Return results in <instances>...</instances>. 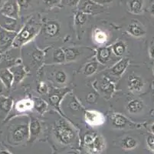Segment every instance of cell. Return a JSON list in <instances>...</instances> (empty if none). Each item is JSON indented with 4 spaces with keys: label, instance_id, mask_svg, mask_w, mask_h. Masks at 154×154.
Instances as JSON below:
<instances>
[{
    "label": "cell",
    "instance_id": "obj_40",
    "mask_svg": "<svg viewBox=\"0 0 154 154\" xmlns=\"http://www.w3.org/2000/svg\"><path fill=\"white\" fill-rule=\"evenodd\" d=\"M146 144L147 146L154 152V135L148 136L147 139H146Z\"/></svg>",
    "mask_w": 154,
    "mask_h": 154
},
{
    "label": "cell",
    "instance_id": "obj_48",
    "mask_svg": "<svg viewBox=\"0 0 154 154\" xmlns=\"http://www.w3.org/2000/svg\"><path fill=\"white\" fill-rule=\"evenodd\" d=\"M151 131H152V134L154 135V123L152 124V125H151Z\"/></svg>",
    "mask_w": 154,
    "mask_h": 154
},
{
    "label": "cell",
    "instance_id": "obj_39",
    "mask_svg": "<svg viewBox=\"0 0 154 154\" xmlns=\"http://www.w3.org/2000/svg\"><path fill=\"white\" fill-rule=\"evenodd\" d=\"M38 92L40 94H46V93L48 92V85L46 84L44 82H41L39 83L38 85Z\"/></svg>",
    "mask_w": 154,
    "mask_h": 154
},
{
    "label": "cell",
    "instance_id": "obj_30",
    "mask_svg": "<svg viewBox=\"0 0 154 154\" xmlns=\"http://www.w3.org/2000/svg\"><path fill=\"white\" fill-rule=\"evenodd\" d=\"M52 59L53 62L54 63H58V64H61V63H64V62H66L64 49H61V48L55 49L53 53Z\"/></svg>",
    "mask_w": 154,
    "mask_h": 154
},
{
    "label": "cell",
    "instance_id": "obj_4",
    "mask_svg": "<svg viewBox=\"0 0 154 154\" xmlns=\"http://www.w3.org/2000/svg\"><path fill=\"white\" fill-rule=\"evenodd\" d=\"M78 11L87 15H97L103 12V5L97 3L94 0H80L78 5Z\"/></svg>",
    "mask_w": 154,
    "mask_h": 154
},
{
    "label": "cell",
    "instance_id": "obj_3",
    "mask_svg": "<svg viewBox=\"0 0 154 154\" xmlns=\"http://www.w3.org/2000/svg\"><path fill=\"white\" fill-rule=\"evenodd\" d=\"M84 145L91 154H100L106 148L104 138L100 134L89 132L84 136Z\"/></svg>",
    "mask_w": 154,
    "mask_h": 154
},
{
    "label": "cell",
    "instance_id": "obj_35",
    "mask_svg": "<svg viewBox=\"0 0 154 154\" xmlns=\"http://www.w3.org/2000/svg\"><path fill=\"white\" fill-rule=\"evenodd\" d=\"M35 108L36 109L37 112L39 113L42 114L43 113L45 112V110H47L48 105L45 102L43 101L42 100H37L35 102Z\"/></svg>",
    "mask_w": 154,
    "mask_h": 154
},
{
    "label": "cell",
    "instance_id": "obj_37",
    "mask_svg": "<svg viewBox=\"0 0 154 154\" xmlns=\"http://www.w3.org/2000/svg\"><path fill=\"white\" fill-rule=\"evenodd\" d=\"M97 100H98V96L95 93H89L86 97V101L90 104L96 103Z\"/></svg>",
    "mask_w": 154,
    "mask_h": 154
},
{
    "label": "cell",
    "instance_id": "obj_1",
    "mask_svg": "<svg viewBox=\"0 0 154 154\" xmlns=\"http://www.w3.org/2000/svg\"><path fill=\"white\" fill-rule=\"evenodd\" d=\"M42 28V23L36 16L31 17L21 28L12 42V48L19 49L34 39Z\"/></svg>",
    "mask_w": 154,
    "mask_h": 154
},
{
    "label": "cell",
    "instance_id": "obj_43",
    "mask_svg": "<svg viewBox=\"0 0 154 154\" xmlns=\"http://www.w3.org/2000/svg\"><path fill=\"white\" fill-rule=\"evenodd\" d=\"M94 2H96L97 3H99L100 5H103L105 3H110V2H113V0H94Z\"/></svg>",
    "mask_w": 154,
    "mask_h": 154
},
{
    "label": "cell",
    "instance_id": "obj_46",
    "mask_svg": "<svg viewBox=\"0 0 154 154\" xmlns=\"http://www.w3.org/2000/svg\"><path fill=\"white\" fill-rule=\"evenodd\" d=\"M6 0H0V8H2V6L3 5V4L5 3Z\"/></svg>",
    "mask_w": 154,
    "mask_h": 154
},
{
    "label": "cell",
    "instance_id": "obj_31",
    "mask_svg": "<svg viewBox=\"0 0 154 154\" xmlns=\"http://www.w3.org/2000/svg\"><path fill=\"white\" fill-rule=\"evenodd\" d=\"M98 69V63L96 61H92L86 64L84 69V75L86 76H91L94 74Z\"/></svg>",
    "mask_w": 154,
    "mask_h": 154
},
{
    "label": "cell",
    "instance_id": "obj_25",
    "mask_svg": "<svg viewBox=\"0 0 154 154\" xmlns=\"http://www.w3.org/2000/svg\"><path fill=\"white\" fill-rule=\"evenodd\" d=\"M94 41L98 45H103L107 42L108 36L107 32L100 28H96L93 32Z\"/></svg>",
    "mask_w": 154,
    "mask_h": 154
},
{
    "label": "cell",
    "instance_id": "obj_42",
    "mask_svg": "<svg viewBox=\"0 0 154 154\" xmlns=\"http://www.w3.org/2000/svg\"><path fill=\"white\" fill-rule=\"evenodd\" d=\"M149 57L154 60V38L152 39V42L150 43V46H149Z\"/></svg>",
    "mask_w": 154,
    "mask_h": 154
},
{
    "label": "cell",
    "instance_id": "obj_7",
    "mask_svg": "<svg viewBox=\"0 0 154 154\" xmlns=\"http://www.w3.org/2000/svg\"><path fill=\"white\" fill-rule=\"evenodd\" d=\"M18 32L6 30L1 28L0 29V54L9 50V46H12V42Z\"/></svg>",
    "mask_w": 154,
    "mask_h": 154
},
{
    "label": "cell",
    "instance_id": "obj_49",
    "mask_svg": "<svg viewBox=\"0 0 154 154\" xmlns=\"http://www.w3.org/2000/svg\"><path fill=\"white\" fill-rule=\"evenodd\" d=\"M66 154H78V152H75V151H71V152H67Z\"/></svg>",
    "mask_w": 154,
    "mask_h": 154
},
{
    "label": "cell",
    "instance_id": "obj_15",
    "mask_svg": "<svg viewBox=\"0 0 154 154\" xmlns=\"http://www.w3.org/2000/svg\"><path fill=\"white\" fill-rule=\"evenodd\" d=\"M127 32L134 37H142L146 34V29L137 19H132L127 26Z\"/></svg>",
    "mask_w": 154,
    "mask_h": 154
},
{
    "label": "cell",
    "instance_id": "obj_32",
    "mask_svg": "<svg viewBox=\"0 0 154 154\" xmlns=\"http://www.w3.org/2000/svg\"><path fill=\"white\" fill-rule=\"evenodd\" d=\"M88 19V15L81 12V11H78L75 15V24L78 26H82L86 23Z\"/></svg>",
    "mask_w": 154,
    "mask_h": 154
},
{
    "label": "cell",
    "instance_id": "obj_22",
    "mask_svg": "<svg viewBox=\"0 0 154 154\" xmlns=\"http://www.w3.org/2000/svg\"><path fill=\"white\" fill-rule=\"evenodd\" d=\"M13 106V99L12 97L4 95L0 96V112L7 116L12 110Z\"/></svg>",
    "mask_w": 154,
    "mask_h": 154
},
{
    "label": "cell",
    "instance_id": "obj_13",
    "mask_svg": "<svg viewBox=\"0 0 154 154\" xmlns=\"http://www.w3.org/2000/svg\"><path fill=\"white\" fill-rule=\"evenodd\" d=\"M0 25L3 29L12 32H19L20 30V24L19 23V19H12L9 17L4 16L0 14Z\"/></svg>",
    "mask_w": 154,
    "mask_h": 154
},
{
    "label": "cell",
    "instance_id": "obj_18",
    "mask_svg": "<svg viewBox=\"0 0 154 154\" xmlns=\"http://www.w3.org/2000/svg\"><path fill=\"white\" fill-rule=\"evenodd\" d=\"M0 82L7 90H10L14 84V77L9 68L0 69Z\"/></svg>",
    "mask_w": 154,
    "mask_h": 154
},
{
    "label": "cell",
    "instance_id": "obj_29",
    "mask_svg": "<svg viewBox=\"0 0 154 154\" xmlns=\"http://www.w3.org/2000/svg\"><path fill=\"white\" fill-rule=\"evenodd\" d=\"M64 53L67 62L75 61L81 55V51L78 48H68L64 49Z\"/></svg>",
    "mask_w": 154,
    "mask_h": 154
},
{
    "label": "cell",
    "instance_id": "obj_16",
    "mask_svg": "<svg viewBox=\"0 0 154 154\" xmlns=\"http://www.w3.org/2000/svg\"><path fill=\"white\" fill-rule=\"evenodd\" d=\"M9 70L13 75L15 84H19V83H21L27 75V71L25 66L19 63H16L12 66H10Z\"/></svg>",
    "mask_w": 154,
    "mask_h": 154
},
{
    "label": "cell",
    "instance_id": "obj_28",
    "mask_svg": "<svg viewBox=\"0 0 154 154\" xmlns=\"http://www.w3.org/2000/svg\"><path fill=\"white\" fill-rule=\"evenodd\" d=\"M126 49H127V46L122 41H119L111 46L112 53L115 55L116 56H122L126 52Z\"/></svg>",
    "mask_w": 154,
    "mask_h": 154
},
{
    "label": "cell",
    "instance_id": "obj_26",
    "mask_svg": "<svg viewBox=\"0 0 154 154\" xmlns=\"http://www.w3.org/2000/svg\"><path fill=\"white\" fill-rule=\"evenodd\" d=\"M120 145L123 149H126V150H131V149H134L137 147L138 145V142L135 138L128 136L123 138L121 143H120Z\"/></svg>",
    "mask_w": 154,
    "mask_h": 154
},
{
    "label": "cell",
    "instance_id": "obj_23",
    "mask_svg": "<svg viewBox=\"0 0 154 154\" xmlns=\"http://www.w3.org/2000/svg\"><path fill=\"white\" fill-rule=\"evenodd\" d=\"M126 108H127V112L129 113L137 114L140 113L143 110L144 104L143 101H141L139 99H134V100L128 102Z\"/></svg>",
    "mask_w": 154,
    "mask_h": 154
},
{
    "label": "cell",
    "instance_id": "obj_38",
    "mask_svg": "<svg viewBox=\"0 0 154 154\" xmlns=\"http://www.w3.org/2000/svg\"><path fill=\"white\" fill-rule=\"evenodd\" d=\"M62 0H43L45 5L48 8H54L61 3Z\"/></svg>",
    "mask_w": 154,
    "mask_h": 154
},
{
    "label": "cell",
    "instance_id": "obj_36",
    "mask_svg": "<svg viewBox=\"0 0 154 154\" xmlns=\"http://www.w3.org/2000/svg\"><path fill=\"white\" fill-rule=\"evenodd\" d=\"M17 2L19 4L21 12V11H25L29 8V7L30 6L31 0H17Z\"/></svg>",
    "mask_w": 154,
    "mask_h": 154
},
{
    "label": "cell",
    "instance_id": "obj_20",
    "mask_svg": "<svg viewBox=\"0 0 154 154\" xmlns=\"http://www.w3.org/2000/svg\"><path fill=\"white\" fill-rule=\"evenodd\" d=\"M42 131V125L37 118L32 117L29 123V136L31 141L34 140L38 136Z\"/></svg>",
    "mask_w": 154,
    "mask_h": 154
},
{
    "label": "cell",
    "instance_id": "obj_51",
    "mask_svg": "<svg viewBox=\"0 0 154 154\" xmlns=\"http://www.w3.org/2000/svg\"><path fill=\"white\" fill-rule=\"evenodd\" d=\"M1 28H2V27H1V25H0V29H1Z\"/></svg>",
    "mask_w": 154,
    "mask_h": 154
},
{
    "label": "cell",
    "instance_id": "obj_2",
    "mask_svg": "<svg viewBox=\"0 0 154 154\" xmlns=\"http://www.w3.org/2000/svg\"><path fill=\"white\" fill-rule=\"evenodd\" d=\"M54 133L56 139L63 145L71 144L76 138L74 128L64 120H60L56 123Z\"/></svg>",
    "mask_w": 154,
    "mask_h": 154
},
{
    "label": "cell",
    "instance_id": "obj_34",
    "mask_svg": "<svg viewBox=\"0 0 154 154\" xmlns=\"http://www.w3.org/2000/svg\"><path fill=\"white\" fill-rule=\"evenodd\" d=\"M54 79L56 83H58V84H64L68 80V76L64 70H59L54 73Z\"/></svg>",
    "mask_w": 154,
    "mask_h": 154
},
{
    "label": "cell",
    "instance_id": "obj_14",
    "mask_svg": "<svg viewBox=\"0 0 154 154\" xmlns=\"http://www.w3.org/2000/svg\"><path fill=\"white\" fill-rule=\"evenodd\" d=\"M70 91H71L70 89H60V90H52L48 97V100L51 105L55 108H58L63 97Z\"/></svg>",
    "mask_w": 154,
    "mask_h": 154
},
{
    "label": "cell",
    "instance_id": "obj_9",
    "mask_svg": "<svg viewBox=\"0 0 154 154\" xmlns=\"http://www.w3.org/2000/svg\"><path fill=\"white\" fill-rule=\"evenodd\" d=\"M112 125L117 129H134L136 128L137 124L130 121L125 116L120 113H113L111 116Z\"/></svg>",
    "mask_w": 154,
    "mask_h": 154
},
{
    "label": "cell",
    "instance_id": "obj_21",
    "mask_svg": "<svg viewBox=\"0 0 154 154\" xmlns=\"http://www.w3.org/2000/svg\"><path fill=\"white\" fill-rule=\"evenodd\" d=\"M111 47H101L97 49V59L100 64H106L111 59L112 56Z\"/></svg>",
    "mask_w": 154,
    "mask_h": 154
},
{
    "label": "cell",
    "instance_id": "obj_47",
    "mask_svg": "<svg viewBox=\"0 0 154 154\" xmlns=\"http://www.w3.org/2000/svg\"><path fill=\"white\" fill-rule=\"evenodd\" d=\"M0 154H10V153H9V152L6 150H2L0 152Z\"/></svg>",
    "mask_w": 154,
    "mask_h": 154
},
{
    "label": "cell",
    "instance_id": "obj_5",
    "mask_svg": "<svg viewBox=\"0 0 154 154\" xmlns=\"http://www.w3.org/2000/svg\"><path fill=\"white\" fill-rule=\"evenodd\" d=\"M0 14L4 16L19 19L20 8L17 0H6L2 8H0Z\"/></svg>",
    "mask_w": 154,
    "mask_h": 154
},
{
    "label": "cell",
    "instance_id": "obj_8",
    "mask_svg": "<svg viewBox=\"0 0 154 154\" xmlns=\"http://www.w3.org/2000/svg\"><path fill=\"white\" fill-rule=\"evenodd\" d=\"M85 120L89 126H98L105 122V116L102 113L97 110H85Z\"/></svg>",
    "mask_w": 154,
    "mask_h": 154
},
{
    "label": "cell",
    "instance_id": "obj_33",
    "mask_svg": "<svg viewBox=\"0 0 154 154\" xmlns=\"http://www.w3.org/2000/svg\"><path fill=\"white\" fill-rule=\"evenodd\" d=\"M68 102L69 103H68V106L69 107L70 110L73 111V112H79V111H82L83 110L82 106L80 104L78 100L75 97H70Z\"/></svg>",
    "mask_w": 154,
    "mask_h": 154
},
{
    "label": "cell",
    "instance_id": "obj_19",
    "mask_svg": "<svg viewBox=\"0 0 154 154\" xmlns=\"http://www.w3.org/2000/svg\"><path fill=\"white\" fill-rule=\"evenodd\" d=\"M130 60L128 58H124V59H120L118 63H116L110 70V73L112 76H115V77H120L123 75V73L126 71L127 68L128 67Z\"/></svg>",
    "mask_w": 154,
    "mask_h": 154
},
{
    "label": "cell",
    "instance_id": "obj_41",
    "mask_svg": "<svg viewBox=\"0 0 154 154\" xmlns=\"http://www.w3.org/2000/svg\"><path fill=\"white\" fill-rule=\"evenodd\" d=\"M80 0H62L61 3L68 6H75L79 3Z\"/></svg>",
    "mask_w": 154,
    "mask_h": 154
},
{
    "label": "cell",
    "instance_id": "obj_27",
    "mask_svg": "<svg viewBox=\"0 0 154 154\" xmlns=\"http://www.w3.org/2000/svg\"><path fill=\"white\" fill-rule=\"evenodd\" d=\"M143 0H130L128 7L129 11L133 14H140L143 11Z\"/></svg>",
    "mask_w": 154,
    "mask_h": 154
},
{
    "label": "cell",
    "instance_id": "obj_45",
    "mask_svg": "<svg viewBox=\"0 0 154 154\" xmlns=\"http://www.w3.org/2000/svg\"><path fill=\"white\" fill-rule=\"evenodd\" d=\"M149 11H150V13L152 14V15H154V3H152L151 5L150 8H149Z\"/></svg>",
    "mask_w": 154,
    "mask_h": 154
},
{
    "label": "cell",
    "instance_id": "obj_12",
    "mask_svg": "<svg viewBox=\"0 0 154 154\" xmlns=\"http://www.w3.org/2000/svg\"><path fill=\"white\" fill-rule=\"evenodd\" d=\"M144 87V81L140 76L135 73H131L127 79V88L134 93H139Z\"/></svg>",
    "mask_w": 154,
    "mask_h": 154
},
{
    "label": "cell",
    "instance_id": "obj_17",
    "mask_svg": "<svg viewBox=\"0 0 154 154\" xmlns=\"http://www.w3.org/2000/svg\"><path fill=\"white\" fill-rule=\"evenodd\" d=\"M60 29H61V26H60L59 22L53 19L48 20L44 25L45 33L48 37L53 38L58 36L60 32Z\"/></svg>",
    "mask_w": 154,
    "mask_h": 154
},
{
    "label": "cell",
    "instance_id": "obj_6",
    "mask_svg": "<svg viewBox=\"0 0 154 154\" xmlns=\"http://www.w3.org/2000/svg\"><path fill=\"white\" fill-rule=\"evenodd\" d=\"M12 142L19 143L29 137V126L27 124H18L12 127L10 133Z\"/></svg>",
    "mask_w": 154,
    "mask_h": 154
},
{
    "label": "cell",
    "instance_id": "obj_50",
    "mask_svg": "<svg viewBox=\"0 0 154 154\" xmlns=\"http://www.w3.org/2000/svg\"><path fill=\"white\" fill-rule=\"evenodd\" d=\"M152 73H153V75H154V66H153V68H152Z\"/></svg>",
    "mask_w": 154,
    "mask_h": 154
},
{
    "label": "cell",
    "instance_id": "obj_10",
    "mask_svg": "<svg viewBox=\"0 0 154 154\" xmlns=\"http://www.w3.org/2000/svg\"><path fill=\"white\" fill-rule=\"evenodd\" d=\"M15 115L22 114L24 113L31 111L33 108H35V101L30 98L22 99L18 100L13 106Z\"/></svg>",
    "mask_w": 154,
    "mask_h": 154
},
{
    "label": "cell",
    "instance_id": "obj_24",
    "mask_svg": "<svg viewBox=\"0 0 154 154\" xmlns=\"http://www.w3.org/2000/svg\"><path fill=\"white\" fill-rule=\"evenodd\" d=\"M30 58L31 64H32L34 66H41L44 60L45 53L42 50H40V49L35 48L32 50Z\"/></svg>",
    "mask_w": 154,
    "mask_h": 154
},
{
    "label": "cell",
    "instance_id": "obj_44",
    "mask_svg": "<svg viewBox=\"0 0 154 154\" xmlns=\"http://www.w3.org/2000/svg\"><path fill=\"white\" fill-rule=\"evenodd\" d=\"M5 88V87H4L3 84H2V83L0 82V96L2 95V93H3V92H4V89Z\"/></svg>",
    "mask_w": 154,
    "mask_h": 154
},
{
    "label": "cell",
    "instance_id": "obj_11",
    "mask_svg": "<svg viewBox=\"0 0 154 154\" xmlns=\"http://www.w3.org/2000/svg\"><path fill=\"white\" fill-rule=\"evenodd\" d=\"M98 88L100 93L106 99H110L115 90V86L113 82L107 77H103L99 81Z\"/></svg>",
    "mask_w": 154,
    "mask_h": 154
}]
</instances>
